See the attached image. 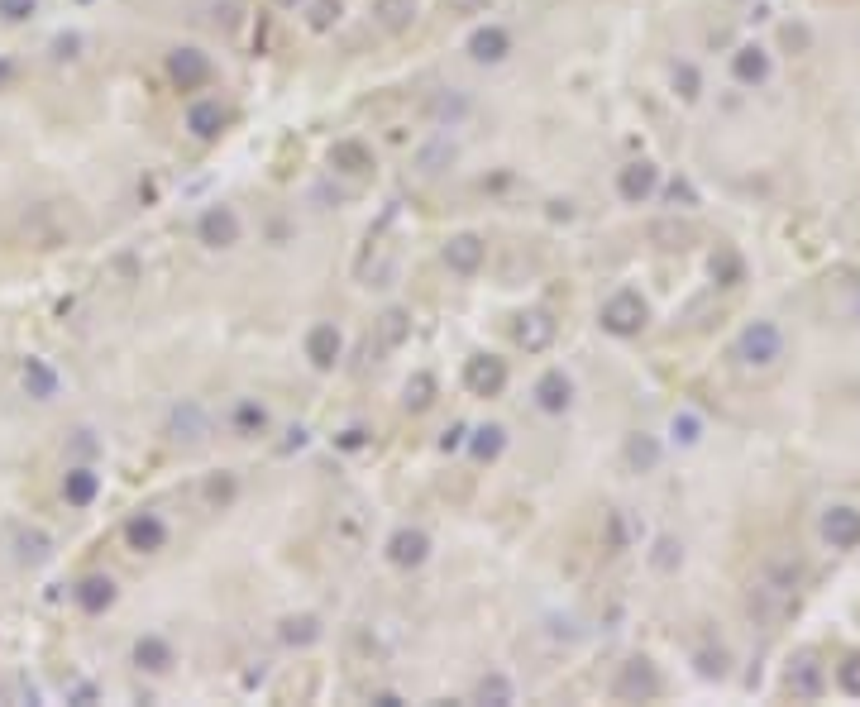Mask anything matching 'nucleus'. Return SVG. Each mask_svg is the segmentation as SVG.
<instances>
[{
	"label": "nucleus",
	"instance_id": "nucleus-1",
	"mask_svg": "<svg viewBox=\"0 0 860 707\" xmlns=\"http://www.w3.org/2000/svg\"><path fill=\"white\" fill-rule=\"evenodd\" d=\"M736 359L746 368H774L784 359V335L774 321H751L736 340Z\"/></svg>",
	"mask_w": 860,
	"mask_h": 707
},
{
	"label": "nucleus",
	"instance_id": "nucleus-2",
	"mask_svg": "<svg viewBox=\"0 0 860 707\" xmlns=\"http://www.w3.org/2000/svg\"><path fill=\"white\" fill-rule=\"evenodd\" d=\"M602 330L607 335H622V340H631V335H641L645 321H650V306H645L641 292H612V297L602 301Z\"/></svg>",
	"mask_w": 860,
	"mask_h": 707
},
{
	"label": "nucleus",
	"instance_id": "nucleus-3",
	"mask_svg": "<svg viewBox=\"0 0 860 707\" xmlns=\"http://www.w3.org/2000/svg\"><path fill=\"white\" fill-rule=\"evenodd\" d=\"M655 693H660L655 665H650V660H626L622 674H617V684H612V698H622V703H650Z\"/></svg>",
	"mask_w": 860,
	"mask_h": 707
},
{
	"label": "nucleus",
	"instance_id": "nucleus-4",
	"mask_svg": "<svg viewBox=\"0 0 860 707\" xmlns=\"http://www.w3.org/2000/svg\"><path fill=\"white\" fill-rule=\"evenodd\" d=\"M464 387H469L473 397H497L507 387V364L497 354H473L469 364H464Z\"/></svg>",
	"mask_w": 860,
	"mask_h": 707
},
{
	"label": "nucleus",
	"instance_id": "nucleus-5",
	"mask_svg": "<svg viewBox=\"0 0 860 707\" xmlns=\"http://www.w3.org/2000/svg\"><path fill=\"white\" fill-rule=\"evenodd\" d=\"M168 77H172V86L196 91V86L211 82V58H206L201 48H172L168 53Z\"/></svg>",
	"mask_w": 860,
	"mask_h": 707
},
{
	"label": "nucleus",
	"instance_id": "nucleus-6",
	"mask_svg": "<svg viewBox=\"0 0 860 707\" xmlns=\"http://www.w3.org/2000/svg\"><path fill=\"white\" fill-rule=\"evenodd\" d=\"M655 187H660V168H655L650 158H636V163H626V168L617 172V196H622V201H631V206L650 201V196H655Z\"/></svg>",
	"mask_w": 860,
	"mask_h": 707
},
{
	"label": "nucleus",
	"instance_id": "nucleus-7",
	"mask_svg": "<svg viewBox=\"0 0 860 707\" xmlns=\"http://www.w3.org/2000/svg\"><path fill=\"white\" fill-rule=\"evenodd\" d=\"M196 235L206 249H235L239 244V215L230 206H211V211L196 220Z\"/></svg>",
	"mask_w": 860,
	"mask_h": 707
},
{
	"label": "nucleus",
	"instance_id": "nucleus-8",
	"mask_svg": "<svg viewBox=\"0 0 860 707\" xmlns=\"http://www.w3.org/2000/svg\"><path fill=\"white\" fill-rule=\"evenodd\" d=\"M483 258H488V244L478 235H469V230L445 239V263H450V273H459V278H473L483 268Z\"/></svg>",
	"mask_w": 860,
	"mask_h": 707
},
{
	"label": "nucleus",
	"instance_id": "nucleus-9",
	"mask_svg": "<svg viewBox=\"0 0 860 707\" xmlns=\"http://www.w3.org/2000/svg\"><path fill=\"white\" fill-rule=\"evenodd\" d=\"M430 555V536L426 531H411V526H402V531H392V540H387V559L397 564V569H416V564H426Z\"/></svg>",
	"mask_w": 860,
	"mask_h": 707
},
{
	"label": "nucleus",
	"instance_id": "nucleus-10",
	"mask_svg": "<svg viewBox=\"0 0 860 707\" xmlns=\"http://www.w3.org/2000/svg\"><path fill=\"white\" fill-rule=\"evenodd\" d=\"M822 536L832 550H856L860 545V512L856 507H832L822 516Z\"/></svg>",
	"mask_w": 860,
	"mask_h": 707
},
{
	"label": "nucleus",
	"instance_id": "nucleus-11",
	"mask_svg": "<svg viewBox=\"0 0 860 707\" xmlns=\"http://www.w3.org/2000/svg\"><path fill=\"white\" fill-rule=\"evenodd\" d=\"M516 344H521L526 354L550 349V344H555V316H550V311H526V316L516 321Z\"/></svg>",
	"mask_w": 860,
	"mask_h": 707
},
{
	"label": "nucleus",
	"instance_id": "nucleus-12",
	"mask_svg": "<svg viewBox=\"0 0 860 707\" xmlns=\"http://www.w3.org/2000/svg\"><path fill=\"white\" fill-rule=\"evenodd\" d=\"M125 540H129V550H139V555H158V550L168 545V526H163L153 512H144L125 526Z\"/></svg>",
	"mask_w": 860,
	"mask_h": 707
},
{
	"label": "nucleus",
	"instance_id": "nucleus-13",
	"mask_svg": "<svg viewBox=\"0 0 860 707\" xmlns=\"http://www.w3.org/2000/svg\"><path fill=\"white\" fill-rule=\"evenodd\" d=\"M569 402H574V383H569L559 368H550V373L536 383V407L550 411V416H564V411H569Z\"/></svg>",
	"mask_w": 860,
	"mask_h": 707
},
{
	"label": "nucleus",
	"instance_id": "nucleus-14",
	"mask_svg": "<svg viewBox=\"0 0 860 707\" xmlns=\"http://www.w3.org/2000/svg\"><path fill=\"white\" fill-rule=\"evenodd\" d=\"M469 53H473V63H502L512 53V34L497 29V24H483V29H473Z\"/></svg>",
	"mask_w": 860,
	"mask_h": 707
},
{
	"label": "nucleus",
	"instance_id": "nucleus-15",
	"mask_svg": "<svg viewBox=\"0 0 860 707\" xmlns=\"http://www.w3.org/2000/svg\"><path fill=\"white\" fill-rule=\"evenodd\" d=\"M330 168L349 172V177H368L373 172V149L359 144V139H340V144H330Z\"/></svg>",
	"mask_w": 860,
	"mask_h": 707
},
{
	"label": "nucleus",
	"instance_id": "nucleus-16",
	"mask_svg": "<svg viewBox=\"0 0 860 707\" xmlns=\"http://www.w3.org/2000/svg\"><path fill=\"white\" fill-rule=\"evenodd\" d=\"M306 359H311V368L330 373V368L340 364V330H335V325H316V330L306 335Z\"/></svg>",
	"mask_w": 860,
	"mask_h": 707
},
{
	"label": "nucleus",
	"instance_id": "nucleus-17",
	"mask_svg": "<svg viewBox=\"0 0 860 707\" xmlns=\"http://www.w3.org/2000/svg\"><path fill=\"white\" fill-rule=\"evenodd\" d=\"M731 72H736V82L760 86L765 77H770V53H765V48H755V43H746V48H736V53H731Z\"/></svg>",
	"mask_w": 860,
	"mask_h": 707
},
{
	"label": "nucleus",
	"instance_id": "nucleus-18",
	"mask_svg": "<svg viewBox=\"0 0 860 707\" xmlns=\"http://www.w3.org/2000/svg\"><path fill=\"white\" fill-rule=\"evenodd\" d=\"M110 602H115V579H106V574H86L82 583H77V607L82 612H106Z\"/></svg>",
	"mask_w": 860,
	"mask_h": 707
},
{
	"label": "nucleus",
	"instance_id": "nucleus-19",
	"mask_svg": "<svg viewBox=\"0 0 860 707\" xmlns=\"http://www.w3.org/2000/svg\"><path fill=\"white\" fill-rule=\"evenodd\" d=\"M187 129H192L196 139H220V129H225V106H220V101H196V106L187 110Z\"/></svg>",
	"mask_w": 860,
	"mask_h": 707
},
{
	"label": "nucleus",
	"instance_id": "nucleus-20",
	"mask_svg": "<svg viewBox=\"0 0 860 707\" xmlns=\"http://www.w3.org/2000/svg\"><path fill=\"white\" fill-rule=\"evenodd\" d=\"M24 392L34 402H53L58 397V373L43 364V359H24Z\"/></svg>",
	"mask_w": 860,
	"mask_h": 707
},
{
	"label": "nucleus",
	"instance_id": "nucleus-21",
	"mask_svg": "<svg viewBox=\"0 0 860 707\" xmlns=\"http://www.w3.org/2000/svg\"><path fill=\"white\" fill-rule=\"evenodd\" d=\"M134 665L149 669V674H163V669H172V645L163 636H139L134 641Z\"/></svg>",
	"mask_w": 860,
	"mask_h": 707
},
{
	"label": "nucleus",
	"instance_id": "nucleus-22",
	"mask_svg": "<svg viewBox=\"0 0 860 707\" xmlns=\"http://www.w3.org/2000/svg\"><path fill=\"white\" fill-rule=\"evenodd\" d=\"M789 693L794 698H817L822 693V665H817L813 655H798L794 669H789Z\"/></svg>",
	"mask_w": 860,
	"mask_h": 707
},
{
	"label": "nucleus",
	"instance_id": "nucleus-23",
	"mask_svg": "<svg viewBox=\"0 0 860 707\" xmlns=\"http://www.w3.org/2000/svg\"><path fill=\"white\" fill-rule=\"evenodd\" d=\"M373 20L383 24L387 34H402L416 20V0H373Z\"/></svg>",
	"mask_w": 860,
	"mask_h": 707
},
{
	"label": "nucleus",
	"instance_id": "nucleus-24",
	"mask_svg": "<svg viewBox=\"0 0 860 707\" xmlns=\"http://www.w3.org/2000/svg\"><path fill=\"white\" fill-rule=\"evenodd\" d=\"M96 493H101V478L91 469H67L63 478V497L72 502V507H91L96 502Z\"/></svg>",
	"mask_w": 860,
	"mask_h": 707
},
{
	"label": "nucleus",
	"instance_id": "nucleus-25",
	"mask_svg": "<svg viewBox=\"0 0 860 707\" xmlns=\"http://www.w3.org/2000/svg\"><path fill=\"white\" fill-rule=\"evenodd\" d=\"M469 450L478 464H493V459H502V450H507V430L502 426H478L469 440Z\"/></svg>",
	"mask_w": 860,
	"mask_h": 707
},
{
	"label": "nucleus",
	"instance_id": "nucleus-26",
	"mask_svg": "<svg viewBox=\"0 0 860 707\" xmlns=\"http://www.w3.org/2000/svg\"><path fill=\"white\" fill-rule=\"evenodd\" d=\"M435 402V378L430 373H411L407 387H402V407L407 411H426Z\"/></svg>",
	"mask_w": 860,
	"mask_h": 707
},
{
	"label": "nucleus",
	"instance_id": "nucleus-27",
	"mask_svg": "<svg viewBox=\"0 0 860 707\" xmlns=\"http://www.w3.org/2000/svg\"><path fill=\"white\" fill-rule=\"evenodd\" d=\"M407 330H411V316L407 311H397V306L378 316V340H383V349H397V344L407 340Z\"/></svg>",
	"mask_w": 860,
	"mask_h": 707
},
{
	"label": "nucleus",
	"instance_id": "nucleus-28",
	"mask_svg": "<svg viewBox=\"0 0 860 707\" xmlns=\"http://www.w3.org/2000/svg\"><path fill=\"white\" fill-rule=\"evenodd\" d=\"M282 641H287V645H311V641H321V622H316L311 612H301V617H287V622H282Z\"/></svg>",
	"mask_w": 860,
	"mask_h": 707
},
{
	"label": "nucleus",
	"instance_id": "nucleus-29",
	"mask_svg": "<svg viewBox=\"0 0 860 707\" xmlns=\"http://www.w3.org/2000/svg\"><path fill=\"white\" fill-rule=\"evenodd\" d=\"M626 459H631V469L650 473L655 464H660V445H655L650 435H631V445H626Z\"/></svg>",
	"mask_w": 860,
	"mask_h": 707
},
{
	"label": "nucleus",
	"instance_id": "nucleus-30",
	"mask_svg": "<svg viewBox=\"0 0 860 707\" xmlns=\"http://www.w3.org/2000/svg\"><path fill=\"white\" fill-rule=\"evenodd\" d=\"M263 426H268V411L258 407V402H239L235 407V430L239 435H258Z\"/></svg>",
	"mask_w": 860,
	"mask_h": 707
},
{
	"label": "nucleus",
	"instance_id": "nucleus-31",
	"mask_svg": "<svg viewBox=\"0 0 860 707\" xmlns=\"http://www.w3.org/2000/svg\"><path fill=\"white\" fill-rule=\"evenodd\" d=\"M473 698H478V703H512V684H507L502 674H488L483 684L473 688Z\"/></svg>",
	"mask_w": 860,
	"mask_h": 707
},
{
	"label": "nucleus",
	"instance_id": "nucleus-32",
	"mask_svg": "<svg viewBox=\"0 0 860 707\" xmlns=\"http://www.w3.org/2000/svg\"><path fill=\"white\" fill-rule=\"evenodd\" d=\"M15 545H20L24 564H39V559H48V536H43V531H20V536H15Z\"/></svg>",
	"mask_w": 860,
	"mask_h": 707
},
{
	"label": "nucleus",
	"instance_id": "nucleus-33",
	"mask_svg": "<svg viewBox=\"0 0 860 707\" xmlns=\"http://www.w3.org/2000/svg\"><path fill=\"white\" fill-rule=\"evenodd\" d=\"M741 273H746V268H741V258H736V254H717V258H712V278L722 282V287H736V282H741Z\"/></svg>",
	"mask_w": 860,
	"mask_h": 707
},
{
	"label": "nucleus",
	"instance_id": "nucleus-34",
	"mask_svg": "<svg viewBox=\"0 0 860 707\" xmlns=\"http://www.w3.org/2000/svg\"><path fill=\"white\" fill-rule=\"evenodd\" d=\"M669 430H674V440H679V445H698V435H703V421H698L693 411H679Z\"/></svg>",
	"mask_w": 860,
	"mask_h": 707
},
{
	"label": "nucleus",
	"instance_id": "nucleus-35",
	"mask_svg": "<svg viewBox=\"0 0 860 707\" xmlns=\"http://www.w3.org/2000/svg\"><path fill=\"white\" fill-rule=\"evenodd\" d=\"M837 684H841V693L860 698V655H846V660L837 665Z\"/></svg>",
	"mask_w": 860,
	"mask_h": 707
},
{
	"label": "nucleus",
	"instance_id": "nucleus-36",
	"mask_svg": "<svg viewBox=\"0 0 860 707\" xmlns=\"http://www.w3.org/2000/svg\"><path fill=\"white\" fill-rule=\"evenodd\" d=\"M340 10H344V0H316L306 20H311V29H330V24L340 20Z\"/></svg>",
	"mask_w": 860,
	"mask_h": 707
},
{
	"label": "nucleus",
	"instance_id": "nucleus-37",
	"mask_svg": "<svg viewBox=\"0 0 860 707\" xmlns=\"http://www.w3.org/2000/svg\"><path fill=\"white\" fill-rule=\"evenodd\" d=\"M39 10V0H0V20L5 24H24Z\"/></svg>",
	"mask_w": 860,
	"mask_h": 707
},
{
	"label": "nucleus",
	"instance_id": "nucleus-38",
	"mask_svg": "<svg viewBox=\"0 0 860 707\" xmlns=\"http://www.w3.org/2000/svg\"><path fill=\"white\" fill-rule=\"evenodd\" d=\"M698 67H688V63H679L674 67V91H679V96H684V101H693V96H698Z\"/></svg>",
	"mask_w": 860,
	"mask_h": 707
},
{
	"label": "nucleus",
	"instance_id": "nucleus-39",
	"mask_svg": "<svg viewBox=\"0 0 860 707\" xmlns=\"http://www.w3.org/2000/svg\"><path fill=\"white\" fill-rule=\"evenodd\" d=\"M230 497H235V478H211V483H206V502H211V507H225Z\"/></svg>",
	"mask_w": 860,
	"mask_h": 707
},
{
	"label": "nucleus",
	"instance_id": "nucleus-40",
	"mask_svg": "<svg viewBox=\"0 0 860 707\" xmlns=\"http://www.w3.org/2000/svg\"><path fill=\"white\" fill-rule=\"evenodd\" d=\"M698 674L722 679V674H727V655H722V650H717V655H712V650H703V655H698Z\"/></svg>",
	"mask_w": 860,
	"mask_h": 707
},
{
	"label": "nucleus",
	"instance_id": "nucleus-41",
	"mask_svg": "<svg viewBox=\"0 0 860 707\" xmlns=\"http://www.w3.org/2000/svg\"><path fill=\"white\" fill-rule=\"evenodd\" d=\"M650 235H655V239H669L665 249H684L688 239H693V235H688V230H684V225H679V230H674V225H655Z\"/></svg>",
	"mask_w": 860,
	"mask_h": 707
},
{
	"label": "nucleus",
	"instance_id": "nucleus-42",
	"mask_svg": "<svg viewBox=\"0 0 860 707\" xmlns=\"http://www.w3.org/2000/svg\"><path fill=\"white\" fill-rule=\"evenodd\" d=\"M679 559H684V550H679L674 540H660V545H655V564H660V569H674Z\"/></svg>",
	"mask_w": 860,
	"mask_h": 707
},
{
	"label": "nucleus",
	"instance_id": "nucleus-43",
	"mask_svg": "<svg viewBox=\"0 0 860 707\" xmlns=\"http://www.w3.org/2000/svg\"><path fill=\"white\" fill-rule=\"evenodd\" d=\"M450 5V15H483L493 0H445Z\"/></svg>",
	"mask_w": 860,
	"mask_h": 707
},
{
	"label": "nucleus",
	"instance_id": "nucleus-44",
	"mask_svg": "<svg viewBox=\"0 0 860 707\" xmlns=\"http://www.w3.org/2000/svg\"><path fill=\"white\" fill-rule=\"evenodd\" d=\"M669 201H674V206H693L698 196H693V187H688V182H669Z\"/></svg>",
	"mask_w": 860,
	"mask_h": 707
},
{
	"label": "nucleus",
	"instance_id": "nucleus-45",
	"mask_svg": "<svg viewBox=\"0 0 860 707\" xmlns=\"http://www.w3.org/2000/svg\"><path fill=\"white\" fill-rule=\"evenodd\" d=\"M464 435H469L464 426H450V430H445V440H440V450H445V454L459 450V445H464Z\"/></svg>",
	"mask_w": 860,
	"mask_h": 707
},
{
	"label": "nucleus",
	"instance_id": "nucleus-46",
	"mask_svg": "<svg viewBox=\"0 0 860 707\" xmlns=\"http://www.w3.org/2000/svg\"><path fill=\"white\" fill-rule=\"evenodd\" d=\"M373 703H378V707H402V698H397V693H378Z\"/></svg>",
	"mask_w": 860,
	"mask_h": 707
},
{
	"label": "nucleus",
	"instance_id": "nucleus-47",
	"mask_svg": "<svg viewBox=\"0 0 860 707\" xmlns=\"http://www.w3.org/2000/svg\"><path fill=\"white\" fill-rule=\"evenodd\" d=\"M10 77H15V67H10V63H5V58H0V86L10 82Z\"/></svg>",
	"mask_w": 860,
	"mask_h": 707
},
{
	"label": "nucleus",
	"instance_id": "nucleus-48",
	"mask_svg": "<svg viewBox=\"0 0 860 707\" xmlns=\"http://www.w3.org/2000/svg\"><path fill=\"white\" fill-rule=\"evenodd\" d=\"M851 316L860 321V282H856V301H851Z\"/></svg>",
	"mask_w": 860,
	"mask_h": 707
},
{
	"label": "nucleus",
	"instance_id": "nucleus-49",
	"mask_svg": "<svg viewBox=\"0 0 860 707\" xmlns=\"http://www.w3.org/2000/svg\"><path fill=\"white\" fill-rule=\"evenodd\" d=\"M278 5H301V0H278Z\"/></svg>",
	"mask_w": 860,
	"mask_h": 707
}]
</instances>
